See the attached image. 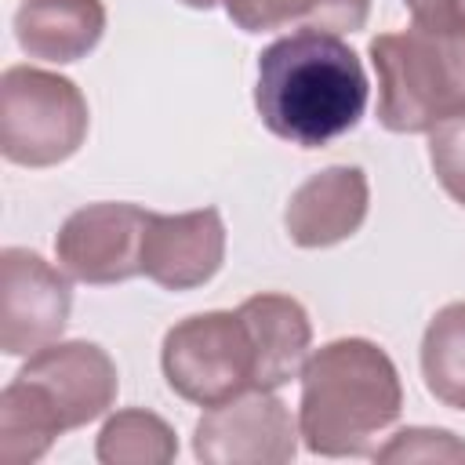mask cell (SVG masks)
I'll return each mask as SVG.
<instances>
[{
  "label": "cell",
  "mask_w": 465,
  "mask_h": 465,
  "mask_svg": "<svg viewBox=\"0 0 465 465\" xmlns=\"http://www.w3.org/2000/svg\"><path fill=\"white\" fill-rule=\"evenodd\" d=\"M62 421L22 378H11L0 392V461L33 465L62 436Z\"/></svg>",
  "instance_id": "9a60e30c"
},
{
  "label": "cell",
  "mask_w": 465,
  "mask_h": 465,
  "mask_svg": "<svg viewBox=\"0 0 465 465\" xmlns=\"http://www.w3.org/2000/svg\"><path fill=\"white\" fill-rule=\"evenodd\" d=\"M149 214L153 211L124 200H102L73 211L54 236L58 265L73 280L91 287L127 283L142 276V240Z\"/></svg>",
  "instance_id": "ba28073f"
},
{
  "label": "cell",
  "mask_w": 465,
  "mask_h": 465,
  "mask_svg": "<svg viewBox=\"0 0 465 465\" xmlns=\"http://www.w3.org/2000/svg\"><path fill=\"white\" fill-rule=\"evenodd\" d=\"M421 378L436 403L465 411V302L436 309L421 334Z\"/></svg>",
  "instance_id": "2e32d148"
},
{
  "label": "cell",
  "mask_w": 465,
  "mask_h": 465,
  "mask_svg": "<svg viewBox=\"0 0 465 465\" xmlns=\"http://www.w3.org/2000/svg\"><path fill=\"white\" fill-rule=\"evenodd\" d=\"M225 262V222L218 207L149 214L142 240V276L163 291H193L214 280Z\"/></svg>",
  "instance_id": "30bf717a"
},
{
  "label": "cell",
  "mask_w": 465,
  "mask_h": 465,
  "mask_svg": "<svg viewBox=\"0 0 465 465\" xmlns=\"http://www.w3.org/2000/svg\"><path fill=\"white\" fill-rule=\"evenodd\" d=\"M367 98V69L338 33L294 29L258 54L254 109L291 145L323 149L349 134L363 120Z\"/></svg>",
  "instance_id": "6da1fadb"
},
{
  "label": "cell",
  "mask_w": 465,
  "mask_h": 465,
  "mask_svg": "<svg viewBox=\"0 0 465 465\" xmlns=\"http://www.w3.org/2000/svg\"><path fill=\"white\" fill-rule=\"evenodd\" d=\"M174 429L145 407H124L109 414L94 443V458L102 465H167L174 461Z\"/></svg>",
  "instance_id": "e0dca14e"
},
{
  "label": "cell",
  "mask_w": 465,
  "mask_h": 465,
  "mask_svg": "<svg viewBox=\"0 0 465 465\" xmlns=\"http://www.w3.org/2000/svg\"><path fill=\"white\" fill-rule=\"evenodd\" d=\"M240 316L251 327L254 352H258V389H283L291 378L302 374L312 345V323L298 298L280 291H258L243 298Z\"/></svg>",
  "instance_id": "7c38bea8"
},
{
  "label": "cell",
  "mask_w": 465,
  "mask_h": 465,
  "mask_svg": "<svg viewBox=\"0 0 465 465\" xmlns=\"http://www.w3.org/2000/svg\"><path fill=\"white\" fill-rule=\"evenodd\" d=\"M160 367L174 396L196 407L258 389V352L240 309H211L178 320L160 345Z\"/></svg>",
  "instance_id": "5b68a950"
},
{
  "label": "cell",
  "mask_w": 465,
  "mask_h": 465,
  "mask_svg": "<svg viewBox=\"0 0 465 465\" xmlns=\"http://www.w3.org/2000/svg\"><path fill=\"white\" fill-rule=\"evenodd\" d=\"M429 163L443 193L465 207V116L443 120L429 131Z\"/></svg>",
  "instance_id": "d6986e66"
},
{
  "label": "cell",
  "mask_w": 465,
  "mask_h": 465,
  "mask_svg": "<svg viewBox=\"0 0 465 465\" xmlns=\"http://www.w3.org/2000/svg\"><path fill=\"white\" fill-rule=\"evenodd\" d=\"M374 461H465V440H458L450 429L411 425L392 432L374 450Z\"/></svg>",
  "instance_id": "ac0fdd59"
},
{
  "label": "cell",
  "mask_w": 465,
  "mask_h": 465,
  "mask_svg": "<svg viewBox=\"0 0 465 465\" xmlns=\"http://www.w3.org/2000/svg\"><path fill=\"white\" fill-rule=\"evenodd\" d=\"M91 109L84 91L40 65L0 73V153L18 167L65 163L87 138Z\"/></svg>",
  "instance_id": "277c9868"
},
{
  "label": "cell",
  "mask_w": 465,
  "mask_h": 465,
  "mask_svg": "<svg viewBox=\"0 0 465 465\" xmlns=\"http://www.w3.org/2000/svg\"><path fill=\"white\" fill-rule=\"evenodd\" d=\"M371 211V185L363 167L334 163L309 174L283 207V229L294 247L320 251L360 232Z\"/></svg>",
  "instance_id": "8fae6325"
},
{
  "label": "cell",
  "mask_w": 465,
  "mask_h": 465,
  "mask_svg": "<svg viewBox=\"0 0 465 465\" xmlns=\"http://www.w3.org/2000/svg\"><path fill=\"white\" fill-rule=\"evenodd\" d=\"M378 76V124L392 134H429L465 116V25H407L367 44Z\"/></svg>",
  "instance_id": "3957f363"
},
{
  "label": "cell",
  "mask_w": 465,
  "mask_h": 465,
  "mask_svg": "<svg viewBox=\"0 0 465 465\" xmlns=\"http://www.w3.org/2000/svg\"><path fill=\"white\" fill-rule=\"evenodd\" d=\"M403 7L418 25H436V29L465 25V0H403Z\"/></svg>",
  "instance_id": "ffe728a7"
},
{
  "label": "cell",
  "mask_w": 465,
  "mask_h": 465,
  "mask_svg": "<svg viewBox=\"0 0 465 465\" xmlns=\"http://www.w3.org/2000/svg\"><path fill=\"white\" fill-rule=\"evenodd\" d=\"M15 378L36 389V396L54 411L65 432L98 421L116 403V389H120L113 356L84 338L51 341L47 349L33 352Z\"/></svg>",
  "instance_id": "9c48e42d"
},
{
  "label": "cell",
  "mask_w": 465,
  "mask_h": 465,
  "mask_svg": "<svg viewBox=\"0 0 465 465\" xmlns=\"http://www.w3.org/2000/svg\"><path fill=\"white\" fill-rule=\"evenodd\" d=\"M178 4H185V7H196V11H211L218 0H178Z\"/></svg>",
  "instance_id": "44dd1931"
},
{
  "label": "cell",
  "mask_w": 465,
  "mask_h": 465,
  "mask_svg": "<svg viewBox=\"0 0 465 465\" xmlns=\"http://www.w3.org/2000/svg\"><path fill=\"white\" fill-rule=\"evenodd\" d=\"M62 265H51L29 247L0 251V349L33 356L62 341L73 309V287Z\"/></svg>",
  "instance_id": "52a82bcc"
},
{
  "label": "cell",
  "mask_w": 465,
  "mask_h": 465,
  "mask_svg": "<svg viewBox=\"0 0 465 465\" xmlns=\"http://www.w3.org/2000/svg\"><path fill=\"white\" fill-rule=\"evenodd\" d=\"M102 33V0H22L15 11V40L29 58L40 62H80L98 47Z\"/></svg>",
  "instance_id": "4fadbf2b"
},
{
  "label": "cell",
  "mask_w": 465,
  "mask_h": 465,
  "mask_svg": "<svg viewBox=\"0 0 465 465\" xmlns=\"http://www.w3.org/2000/svg\"><path fill=\"white\" fill-rule=\"evenodd\" d=\"M225 15L243 33H280V29H323L356 33L367 25L371 0H222Z\"/></svg>",
  "instance_id": "5bb4252c"
},
{
  "label": "cell",
  "mask_w": 465,
  "mask_h": 465,
  "mask_svg": "<svg viewBox=\"0 0 465 465\" xmlns=\"http://www.w3.org/2000/svg\"><path fill=\"white\" fill-rule=\"evenodd\" d=\"M298 432L320 458H374L400 421L403 381L392 356L371 338H334L302 367Z\"/></svg>",
  "instance_id": "7a4b0ae2"
},
{
  "label": "cell",
  "mask_w": 465,
  "mask_h": 465,
  "mask_svg": "<svg viewBox=\"0 0 465 465\" xmlns=\"http://www.w3.org/2000/svg\"><path fill=\"white\" fill-rule=\"evenodd\" d=\"M298 421L272 389H247L200 414L193 454L203 465H283L298 454Z\"/></svg>",
  "instance_id": "8992f818"
}]
</instances>
